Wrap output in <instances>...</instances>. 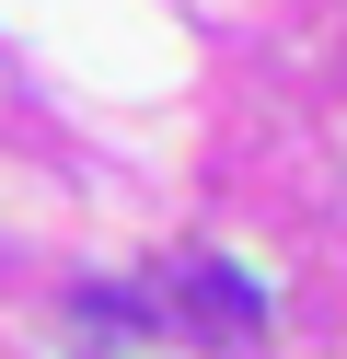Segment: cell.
<instances>
[{"instance_id":"6da1fadb","label":"cell","mask_w":347,"mask_h":359,"mask_svg":"<svg viewBox=\"0 0 347 359\" xmlns=\"http://www.w3.org/2000/svg\"><path fill=\"white\" fill-rule=\"evenodd\" d=\"M185 313H197L208 336H254V325H266V290H254L243 266L208 255V266H185Z\"/></svg>"}]
</instances>
